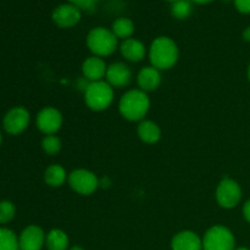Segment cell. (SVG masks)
Wrapping results in <instances>:
<instances>
[{
    "label": "cell",
    "instance_id": "cell-28",
    "mask_svg": "<svg viewBox=\"0 0 250 250\" xmlns=\"http://www.w3.org/2000/svg\"><path fill=\"white\" fill-rule=\"evenodd\" d=\"M242 37H243V41L250 43V26L247 27V28L244 29L243 33H242Z\"/></svg>",
    "mask_w": 250,
    "mask_h": 250
},
{
    "label": "cell",
    "instance_id": "cell-6",
    "mask_svg": "<svg viewBox=\"0 0 250 250\" xmlns=\"http://www.w3.org/2000/svg\"><path fill=\"white\" fill-rule=\"evenodd\" d=\"M68 186L73 192L81 195H90L99 187V178L87 168H76L68 173Z\"/></svg>",
    "mask_w": 250,
    "mask_h": 250
},
{
    "label": "cell",
    "instance_id": "cell-25",
    "mask_svg": "<svg viewBox=\"0 0 250 250\" xmlns=\"http://www.w3.org/2000/svg\"><path fill=\"white\" fill-rule=\"evenodd\" d=\"M99 0H67V2L70 4L76 5L77 7H80L82 11H88L93 12L97 7V4Z\"/></svg>",
    "mask_w": 250,
    "mask_h": 250
},
{
    "label": "cell",
    "instance_id": "cell-9",
    "mask_svg": "<svg viewBox=\"0 0 250 250\" xmlns=\"http://www.w3.org/2000/svg\"><path fill=\"white\" fill-rule=\"evenodd\" d=\"M29 121H31V115H29L28 110L24 109L23 106H16L12 107L5 114L4 120H2V127L6 133L11 134V136H17L26 131Z\"/></svg>",
    "mask_w": 250,
    "mask_h": 250
},
{
    "label": "cell",
    "instance_id": "cell-12",
    "mask_svg": "<svg viewBox=\"0 0 250 250\" xmlns=\"http://www.w3.org/2000/svg\"><path fill=\"white\" fill-rule=\"evenodd\" d=\"M105 81L111 85L112 88L127 87L132 81V71L125 62H114L107 66Z\"/></svg>",
    "mask_w": 250,
    "mask_h": 250
},
{
    "label": "cell",
    "instance_id": "cell-26",
    "mask_svg": "<svg viewBox=\"0 0 250 250\" xmlns=\"http://www.w3.org/2000/svg\"><path fill=\"white\" fill-rule=\"evenodd\" d=\"M233 4L241 14H250V0H233Z\"/></svg>",
    "mask_w": 250,
    "mask_h": 250
},
{
    "label": "cell",
    "instance_id": "cell-16",
    "mask_svg": "<svg viewBox=\"0 0 250 250\" xmlns=\"http://www.w3.org/2000/svg\"><path fill=\"white\" fill-rule=\"evenodd\" d=\"M121 55L131 62H139L146 58V45L141 41L136 38H128L126 41H122L120 45Z\"/></svg>",
    "mask_w": 250,
    "mask_h": 250
},
{
    "label": "cell",
    "instance_id": "cell-11",
    "mask_svg": "<svg viewBox=\"0 0 250 250\" xmlns=\"http://www.w3.org/2000/svg\"><path fill=\"white\" fill-rule=\"evenodd\" d=\"M45 237L43 229L37 225H29L19 237L20 250H42L45 244Z\"/></svg>",
    "mask_w": 250,
    "mask_h": 250
},
{
    "label": "cell",
    "instance_id": "cell-35",
    "mask_svg": "<svg viewBox=\"0 0 250 250\" xmlns=\"http://www.w3.org/2000/svg\"><path fill=\"white\" fill-rule=\"evenodd\" d=\"M225 1H229V0H225ZM232 1H233V0H232Z\"/></svg>",
    "mask_w": 250,
    "mask_h": 250
},
{
    "label": "cell",
    "instance_id": "cell-24",
    "mask_svg": "<svg viewBox=\"0 0 250 250\" xmlns=\"http://www.w3.org/2000/svg\"><path fill=\"white\" fill-rule=\"evenodd\" d=\"M16 208L10 200H0V225H6L14 220Z\"/></svg>",
    "mask_w": 250,
    "mask_h": 250
},
{
    "label": "cell",
    "instance_id": "cell-15",
    "mask_svg": "<svg viewBox=\"0 0 250 250\" xmlns=\"http://www.w3.org/2000/svg\"><path fill=\"white\" fill-rule=\"evenodd\" d=\"M137 83L139 89L143 92H153L161 84V73L154 66H144L137 75Z\"/></svg>",
    "mask_w": 250,
    "mask_h": 250
},
{
    "label": "cell",
    "instance_id": "cell-32",
    "mask_svg": "<svg viewBox=\"0 0 250 250\" xmlns=\"http://www.w3.org/2000/svg\"><path fill=\"white\" fill-rule=\"evenodd\" d=\"M248 80H249V82H250V63H249V66H248Z\"/></svg>",
    "mask_w": 250,
    "mask_h": 250
},
{
    "label": "cell",
    "instance_id": "cell-5",
    "mask_svg": "<svg viewBox=\"0 0 250 250\" xmlns=\"http://www.w3.org/2000/svg\"><path fill=\"white\" fill-rule=\"evenodd\" d=\"M203 250H234L236 237L226 226L215 225L210 227L203 237Z\"/></svg>",
    "mask_w": 250,
    "mask_h": 250
},
{
    "label": "cell",
    "instance_id": "cell-34",
    "mask_svg": "<svg viewBox=\"0 0 250 250\" xmlns=\"http://www.w3.org/2000/svg\"><path fill=\"white\" fill-rule=\"evenodd\" d=\"M1 141H2V136L1 133H0V146H1Z\"/></svg>",
    "mask_w": 250,
    "mask_h": 250
},
{
    "label": "cell",
    "instance_id": "cell-14",
    "mask_svg": "<svg viewBox=\"0 0 250 250\" xmlns=\"http://www.w3.org/2000/svg\"><path fill=\"white\" fill-rule=\"evenodd\" d=\"M171 250H203V239L195 232L185 229L171 239Z\"/></svg>",
    "mask_w": 250,
    "mask_h": 250
},
{
    "label": "cell",
    "instance_id": "cell-22",
    "mask_svg": "<svg viewBox=\"0 0 250 250\" xmlns=\"http://www.w3.org/2000/svg\"><path fill=\"white\" fill-rule=\"evenodd\" d=\"M192 1L190 0H177L171 4V15L177 20H186L192 14Z\"/></svg>",
    "mask_w": 250,
    "mask_h": 250
},
{
    "label": "cell",
    "instance_id": "cell-7",
    "mask_svg": "<svg viewBox=\"0 0 250 250\" xmlns=\"http://www.w3.org/2000/svg\"><path fill=\"white\" fill-rule=\"evenodd\" d=\"M217 204L224 209H233L241 203L242 199V188L237 181L232 178H224L217 185L216 193Z\"/></svg>",
    "mask_w": 250,
    "mask_h": 250
},
{
    "label": "cell",
    "instance_id": "cell-20",
    "mask_svg": "<svg viewBox=\"0 0 250 250\" xmlns=\"http://www.w3.org/2000/svg\"><path fill=\"white\" fill-rule=\"evenodd\" d=\"M134 29L136 28H134L133 21L128 17H119L112 22L111 26L112 33L116 36L117 39H122V41L132 38Z\"/></svg>",
    "mask_w": 250,
    "mask_h": 250
},
{
    "label": "cell",
    "instance_id": "cell-21",
    "mask_svg": "<svg viewBox=\"0 0 250 250\" xmlns=\"http://www.w3.org/2000/svg\"><path fill=\"white\" fill-rule=\"evenodd\" d=\"M0 250H20L19 237L6 227H0Z\"/></svg>",
    "mask_w": 250,
    "mask_h": 250
},
{
    "label": "cell",
    "instance_id": "cell-17",
    "mask_svg": "<svg viewBox=\"0 0 250 250\" xmlns=\"http://www.w3.org/2000/svg\"><path fill=\"white\" fill-rule=\"evenodd\" d=\"M137 134L143 143L155 144L160 141L161 129L158 124H155L151 120L144 119L137 126Z\"/></svg>",
    "mask_w": 250,
    "mask_h": 250
},
{
    "label": "cell",
    "instance_id": "cell-30",
    "mask_svg": "<svg viewBox=\"0 0 250 250\" xmlns=\"http://www.w3.org/2000/svg\"><path fill=\"white\" fill-rule=\"evenodd\" d=\"M68 250H84L82 248V247H78V246H75V247H72V248H70Z\"/></svg>",
    "mask_w": 250,
    "mask_h": 250
},
{
    "label": "cell",
    "instance_id": "cell-19",
    "mask_svg": "<svg viewBox=\"0 0 250 250\" xmlns=\"http://www.w3.org/2000/svg\"><path fill=\"white\" fill-rule=\"evenodd\" d=\"M68 244L70 239L67 233L62 229H51L45 237V247L48 250H68Z\"/></svg>",
    "mask_w": 250,
    "mask_h": 250
},
{
    "label": "cell",
    "instance_id": "cell-31",
    "mask_svg": "<svg viewBox=\"0 0 250 250\" xmlns=\"http://www.w3.org/2000/svg\"><path fill=\"white\" fill-rule=\"evenodd\" d=\"M234 250H250V249L246 248V247H241V248H236Z\"/></svg>",
    "mask_w": 250,
    "mask_h": 250
},
{
    "label": "cell",
    "instance_id": "cell-8",
    "mask_svg": "<svg viewBox=\"0 0 250 250\" xmlns=\"http://www.w3.org/2000/svg\"><path fill=\"white\" fill-rule=\"evenodd\" d=\"M62 114L53 106L43 107L36 117L37 128L45 136L58 133L62 126Z\"/></svg>",
    "mask_w": 250,
    "mask_h": 250
},
{
    "label": "cell",
    "instance_id": "cell-13",
    "mask_svg": "<svg viewBox=\"0 0 250 250\" xmlns=\"http://www.w3.org/2000/svg\"><path fill=\"white\" fill-rule=\"evenodd\" d=\"M107 65L103 58L92 55L85 59L82 63V73L83 77L89 82H98V81H104L106 76Z\"/></svg>",
    "mask_w": 250,
    "mask_h": 250
},
{
    "label": "cell",
    "instance_id": "cell-4",
    "mask_svg": "<svg viewBox=\"0 0 250 250\" xmlns=\"http://www.w3.org/2000/svg\"><path fill=\"white\" fill-rule=\"evenodd\" d=\"M114 88L106 81L89 82L84 88V103L93 111H104L114 102Z\"/></svg>",
    "mask_w": 250,
    "mask_h": 250
},
{
    "label": "cell",
    "instance_id": "cell-27",
    "mask_svg": "<svg viewBox=\"0 0 250 250\" xmlns=\"http://www.w3.org/2000/svg\"><path fill=\"white\" fill-rule=\"evenodd\" d=\"M243 216L247 220V222L250 224V199L247 200L243 205Z\"/></svg>",
    "mask_w": 250,
    "mask_h": 250
},
{
    "label": "cell",
    "instance_id": "cell-2",
    "mask_svg": "<svg viewBox=\"0 0 250 250\" xmlns=\"http://www.w3.org/2000/svg\"><path fill=\"white\" fill-rule=\"evenodd\" d=\"M150 109V99L143 90L129 89L119 102L120 114L131 122H141Z\"/></svg>",
    "mask_w": 250,
    "mask_h": 250
},
{
    "label": "cell",
    "instance_id": "cell-3",
    "mask_svg": "<svg viewBox=\"0 0 250 250\" xmlns=\"http://www.w3.org/2000/svg\"><path fill=\"white\" fill-rule=\"evenodd\" d=\"M87 46L93 55L106 58L116 51L119 39L111 29L106 27H94L87 36Z\"/></svg>",
    "mask_w": 250,
    "mask_h": 250
},
{
    "label": "cell",
    "instance_id": "cell-10",
    "mask_svg": "<svg viewBox=\"0 0 250 250\" xmlns=\"http://www.w3.org/2000/svg\"><path fill=\"white\" fill-rule=\"evenodd\" d=\"M82 19V10L76 5L66 2L56 6L51 14V20L60 28H71L78 24Z\"/></svg>",
    "mask_w": 250,
    "mask_h": 250
},
{
    "label": "cell",
    "instance_id": "cell-18",
    "mask_svg": "<svg viewBox=\"0 0 250 250\" xmlns=\"http://www.w3.org/2000/svg\"><path fill=\"white\" fill-rule=\"evenodd\" d=\"M68 175L66 173V170L59 164H53L44 171V182L49 187L58 188L61 187L67 180Z\"/></svg>",
    "mask_w": 250,
    "mask_h": 250
},
{
    "label": "cell",
    "instance_id": "cell-29",
    "mask_svg": "<svg viewBox=\"0 0 250 250\" xmlns=\"http://www.w3.org/2000/svg\"><path fill=\"white\" fill-rule=\"evenodd\" d=\"M194 4H199V5H204V4H209V2L214 1V0H190Z\"/></svg>",
    "mask_w": 250,
    "mask_h": 250
},
{
    "label": "cell",
    "instance_id": "cell-23",
    "mask_svg": "<svg viewBox=\"0 0 250 250\" xmlns=\"http://www.w3.org/2000/svg\"><path fill=\"white\" fill-rule=\"evenodd\" d=\"M61 148H62V143L61 139L55 134H50V136H45L42 141V149L48 155L54 156L58 153H60Z\"/></svg>",
    "mask_w": 250,
    "mask_h": 250
},
{
    "label": "cell",
    "instance_id": "cell-33",
    "mask_svg": "<svg viewBox=\"0 0 250 250\" xmlns=\"http://www.w3.org/2000/svg\"><path fill=\"white\" fill-rule=\"evenodd\" d=\"M166 1H170V2H171V4H172V2L177 1V0H166Z\"/></svg>",
    "mask_w": 250,
    "mask_h": 250
},
{
    "label": "cell",
    "instance_id": "cell-1",
    "mask_svg": "<svg viewBox=\"0 0 250 250\" xmlns=\"http://www.w3.org/2000/svg\"><path fill=\"white\" fill-rule=\"evenodd\" d=\"M180 58V50L172 38L166 36L154 39L149 48V60L151 66L159 71L170 70L175 67Z\"/></svg>",
    "mask_w": 250,
    "mask_h": 250
}]
</instances>
